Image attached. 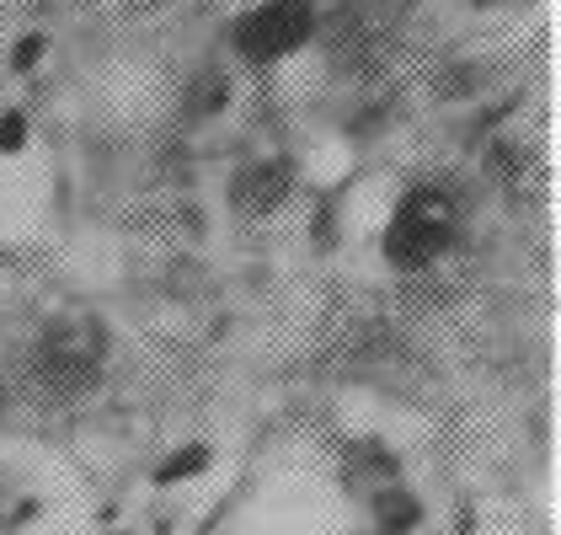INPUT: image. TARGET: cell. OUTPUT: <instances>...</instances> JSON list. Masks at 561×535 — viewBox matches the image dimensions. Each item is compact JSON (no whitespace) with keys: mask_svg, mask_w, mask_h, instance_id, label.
<instances>
[{"mask_svg":"<svg viewBox=\"0 0 561 535\" xmlns=\"http://www.w3.org/2000/svg\"><path fill=\"white\" fill-rule=\"evenodd\" d=\"M310 27H316L310 5H295V0H267V5L247 11V16L236 22V48H241L252 65H267V59L295 54V48L310 38Z\"/></svg>","mask_w":561,"mask_h":535,"instance_id":"3","label":"cell"},{"mask_svg":"<svg viewBox=\"0 0 561 535\" xmlns=\"http://www.w3.org/2000/svg\"><path fill=\"white\" fill-rule=\"evenodd\" d=\"M295 5H310V0H295Z\"/></svg>","mask_w":561,"mask_h":535,"instance_id":"11","label":"cell"},{"mask_svg":"<svg viewBox=\"0 0 561 535\" xmlns=\"http://www.w3.org/2000/svg\"><path fill=\"white\" fill-rule=\"evenodd\" d=\"M44 59V38H22V48H16V70H33Z\"/></svg>","mask_w":561,"mask_h":535,"instance_id":"9","label":"cell"},{"mask_svg":"<svg viewBox=\"0 0 561 535\" xmlns=\"http://www.w3.org/2000/svg\"><path fill=\"white\" fill-rule=\"evenodd\" d=\"M455 236V198L444 187H412L396 209V220L386 225V263L401 273L438 263V252Z\"/></svg>","mask_w":561,"mask_h":535,"instance_id":"1","label":"cell"},{"mask_svg":"<svg viewBox=\"0 0 561 535\" xmlns=\"http://www.w3.org/2000/svg\"><path fill=\"white\" fill-rule=\"evenodd\" d=\"M209 445H182V449H172V460H161L156 466V482L161 488H172V482H187V477H198V471H209Z\"/></svg>","mask_w":561,"mask_h":535,"instance_id":"6","label":"cell"},{"mask_svg":"<svg viewBox=\"0 0 561 535\" xmlns=\"http://www.w3.org/2000/svg\"><path fill=\"white\" fill-rule=\"evenodd\" d=\"M102 349H107L102 321H59L33 349V380L48 397H81L102 375Z\"/></svg>","mask_w":561,"mask_h":535,"instance_id":"2","label":"cell"},{"mask_svg":"<svg viewBox=\"0 0 561 535\" xmlns=\"http://www.w3.org/2000/svg\"><path fill=\"white\" fill-rule=\"evenodd\" d=\"M27 145V113H0V156H16Z\"/></svg>","mask_w":561,"mask_h":535,"instance_id":"8","label":"cell"},{"mask_svg":"<svg viewBox=\"0 0 561 535\" xmlns=\"http://www.w3.org/2000/svg\"><path fill=\"white\" fill-rule=\"evenodd\" d=\"M455 535H471V531H466V525H460V531H455Z\"/></svg>","mask_w":561,"mask_h":535,"instance_id":"10","label":"cell"},{"mask_svg":"<svg viewBox=\"0 0 561 535\" xmlns=\"http://www.w3.org/2000/svg\"><path fill=\"white\" fill-rule=\"evenodd\" d=\"M225 102H230V81H225L219 70H209V76L193 87V113H198V118H209V113H219Z\"/></svg>","mask_w":561,"mask_h":535,"instance_id":"7","label":"cell"},{"mask_svg":"<svg viewBox=\"0 0 561 535\" xmlns=\"http://www.w3.org/2000/svg\"><path fill=\"white\" fill-rule=\"evenodd\" d=\"M289 182H295V172H289V161H278V156H267V161H252V167H241L236 172V182H230V204L241 209V215H273L284 198H289Z\"/></svg>","mask_w":561,"mask_h":535,"instance_id":"4","label":"cell"},{"mask_svg":"<svg viewBox=\"0 0 561 535\" xmlns=\"http://www.w3.org/2000/svg\"><path fill=\"white\" fill-rule=\"evenodd\" d=\"M113 535H129V531H113Z\"/></svg>","mask_w":561,"mask_h":535,"instance_id":"12","label":"cell"},{"mask_svg":"<svg viewBox=\"0 0 561 535\" xmlns=\"http://www.w3.org/2000/svg\"><path fill=\"white\" fill-rule=\"evenodd\" d=\"M423 525V503L407 488H380L375 492V531L380 535H412Z\"/></svg>","mask_w":561,"mask_h":535,"instance_id":"5","label":"cell"}]
</instances>
